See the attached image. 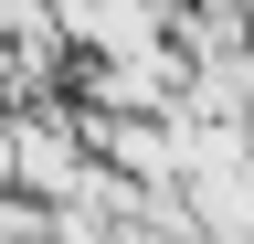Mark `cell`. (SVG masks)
I'll return each mask as SVG.
<instances>
[{"label":"cell","instance_id":"6da1fadb","mask_svg":"<svg viewBox=\"0 0 254 244\" xmlns=\"http://www.w3.org/2000/svg\"><path fill=\"white\" fill-rule=\"evenodd\" d=\"M180 202H190V234L201 244H254V149L201 170V180H180Z\"/></svg>","mask_w":254,"mask_h":244}]
</instances>
